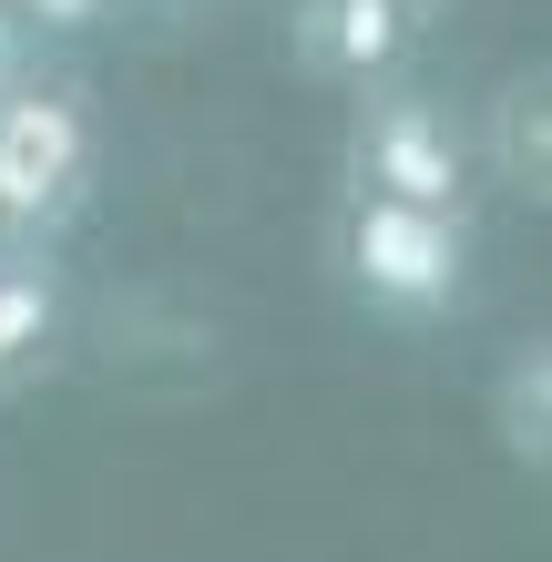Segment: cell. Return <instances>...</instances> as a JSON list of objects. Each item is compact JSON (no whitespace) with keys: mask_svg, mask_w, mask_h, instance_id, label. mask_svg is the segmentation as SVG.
I'll return each instance as SVG.
<instances>
[{"mask_svg":"<svg viewBox=\"0 0 552 562\" xmlns=\"http://www.w3.org/2000/svg\"><path fill=\"white\" fill-rule=\"evenodd\" d=\"M103 175V123L72 72L0 82V246H61Z\"/></svg>","mask_w":552,"mask_h":562,"instance_id":"1","label":"cell"},{"mask_svg":"<svg viewBox=\"0 0 552 562\" xmlns=\"http://www.w3.org/2000/svg\"><path fill=\"white\" fill-rule=\"evenodd\" d=\"M328 267L388 327H430L471 296V215H419V205H379L348 194L328 225Z\"/></svg>","mask_w":552,"mask_h":562,"instance_id":"2","label":"cell"},{"mask_svg":"<svg viewBox=\"0 0 552 562\" xmlns=\"http://www.w3.org/2000/svg\"><path fill=\"white\" fill-rule=\"evenodd\" d=\"M471 134L450 123L440 92L379 82L348 113V194H379V205H419V215H471Z\"/></svg>","mask_w":552,"mask_h":562,"instance_id":"3","label":"cell"},{"mask_svg":"<svg viewBox=\"0 0 552 562\" xmlns=\"http://www.w3.org/2000/svg\"><path fill=\"white\" fill-rule=\"evenodd\" d=\"M297 61L317 82H338V92H379V82H399V61L419 52V31L388 11V0H297Z\"/></svg>","mask_w":552,"mask_h":562,"instance_id":"4","label":"cell"},{"mask_svg":"<svg viewBox=\"0 0 552 562\" xmlns=\"http://www.w3.org/2000/svg\"><path fill=\"white\" fill-rule=\"evenodd\" d=\"M72 338V277L52 246H0V400L31 389Z\"/></svg>","mask_w":552,"mask_h":562,"instance_id":"5","label":"cell"},{"mask_svg":"<svg viewBox=\"0 0 552 562\" xmlns=\"http://www.w3.org/2000/svg\"><path fill=\"white\" fill-rule=\"evenodd\" d=\"M11 72H31V52H21V11L0 0V82H11Z\"/></svg>","mask_w":552,"mask_h":562,"instance_id":"6","label":"cell"},{"mask_svg":"<svg viewBox=\"0 0 552 562\" xmlns=\"http://www.w3.org/2000/svg\"><path fill=\"white\" fill-rule=\"evenodd\" d=\"M388 11H399V21H409V31H430V21H440V11H450V0H388Z\"/></svg>","mask_w":552,"mask_h":562,"instance_id":"7","label":"cell"}]
</instances>
